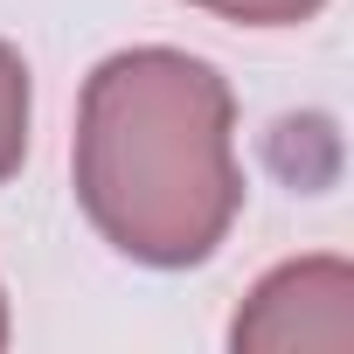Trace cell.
I'll return each mask as SVG.
<instances>
[{
  "instance_id": "cell-1",
  "label": "cell",
  "mask_w": 354,
  "mask_h": 354,
  "mask_svg": "<svg viewBox=\"0 0 354 354\" xmlns=\"http://www.w3.org/2000/svg\"><path fill=\"white\" fill-rule=\"evenodd\" d=\"M77 202L91 230L153 271L216 257L243 209L236 97L188 49H118L77 104Z\"/></svg>"
},
{
  "instance_id": "cell-2",
  "label": "cell",
  "mask_w": 354,
  "mask_h": 354,
  "mask_svg": "<svg viewBox=\"0 0 354 354\" xmlns=\"http://www.w3.org/2000/svg\"><path fill=\"white\" fill-rule=\"evenodd\" d=\"M230 340L250 347V354H292V347L347 354L354 347V271L340 257H292V264H278L243 299Z\"/></svg>"
},
{
  "instance_id": "cell-3",
  "label": "cell",
  "mask_w": 354,
  "mask_h": 354,
  "mask_svg": "<svg viewBox=\"0 0 354 354\" xmlns=\"http://www.w3.org/2000/svg\"><path fill=\"white\" fill-rule=\"evenodd\" d=\"M28 160V70L0 42V181Z\"/></svg>"
},
{
  "instance_id": "cell-4",
  "label": "cell",
  "mask_w": 354,
  "mask_h": 354,
  "mask_svg": "<svg viewBox=\"0 0 354 354\" xmlns=\"http://www.w3.org/2000/svg\"><path fill=\"white\" fill-rule=\"evenodd\" d=\"M202 15H223V21H243V28H292V21H313L326 0H188Z\"/></svg>"
},
{
  "instance_id": "cell-5",
  "label": "cell",
  "mask_w": 354,
  "mask_h": 354,
  "mask_svg": "<svg viewBox=\"0 0 354 354\" xmlns=\"http://www.w3.org/2000/svg\"><path fill=\"white\" fill-rule=\"evenodd\" d=\"M0 347H8V292H0Z\"/></svg>"
}]
</instances>
